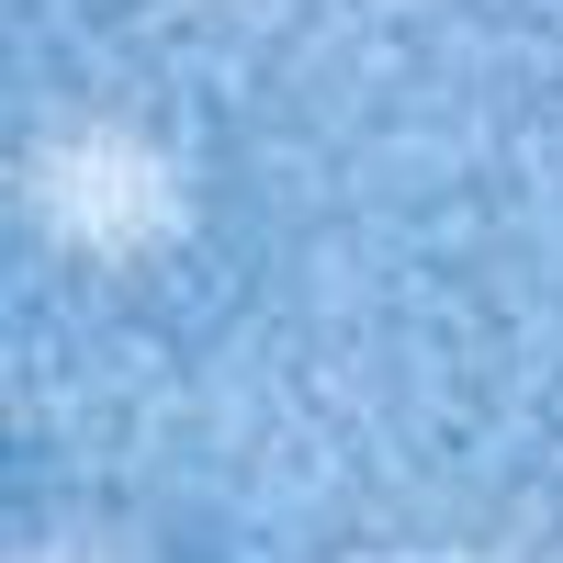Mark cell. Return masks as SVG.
I'll list each match as a JSON object with an SVG mask.
<instances>
[]
</instances>
